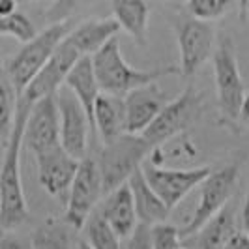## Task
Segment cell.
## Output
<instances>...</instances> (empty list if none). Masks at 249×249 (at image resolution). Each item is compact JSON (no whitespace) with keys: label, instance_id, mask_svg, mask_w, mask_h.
<instances>
[{"label":"cell","instance_id":"cell-1","mask_svg":"<svg viewBox=\"0 0 249 249\" xmlns=\"http://www.w3.org/2000/svg\"><path fill=\"white\" fill-rule=\"evenodd\" d=\"M36 101L19 96L12 137L2 148L0 169V227L2 231H13L28 219L23 182H21V148L25 146V129L30 111Z\"/></svg>","mask_w":249,"mask_h":249},{"label":"cell","instance_id":"cell-2","mask_svg":"<svg viewBox=\"0 0 249 249\" xmlns=\"http://www.w3.org/2000/svg\"><path fill=\"white\" fill-rule=\"evenodd\" d=\"M94 70L100 81L101 92L114 96H127L131 90L141 88L150 83H158L169 75H182L180 66H161L152 70H139L125 62L118 37L107 41L94 56Z\"/></svg>","mask_w":249,"mask_h":249},{"label":"cell","instance_id":"cell-3","mask_svg":"<svg viewBox=\"0 0 249 249\" xmlns=\"http://www.w3.org/2000/svg\"><path fill=\"white\" fill-rule=\"evenodd\" d=\"M70 32H71V23L70 21L49 25L45 30H41L32 41L23 43L19 53H15V56H12L8 60L6 75L12 81V85L15 87L19 96L34 81V77L43 70V66L49 62L56 47L62 43V39Z\"/></svg>","mask_w":249,"mask_h":249},{"label":"cell","instance_id":"cell-4","mask_svg":"<svg viewBox=\"0 0 249 249\" xmlns=\"http://www.w3.org/2000/svg\"><path fill=\"white\" fill-rule=\"evenodd\" d=\"M152 150L154 148L148 141L135 133H124L111 142H103L98 165L103 178L105 195L127 184L129 178L146 161Z\"/></svg>","mask_w":249,"mask_h":249},{"label":"cell","instance_id":"cell-5","mask_svg":"<svg viewBox=\"0 0 249 249\" xmlns=\"http://www.w3.org/2000/svg\"><path fill=\"white\" fill-rule=\"evenodd\" d=\"M101 197H105V189L98 160L85 158L81 160L77 176L70 187L62 219L75 231H83L88 217L96 212Z\"/></svg>","mask_w":249,"mask_h":249},{"label":"cell","instance_id":"cell-6","mask_svg":"<svg viewBox=\"0 0 249 249\" xmlns=\"http://www.w3.org/2000/svg\"><path fill=\"white\" fill-rule=\"evenodd\" d=\"M238 182V165H225L217 171H212L202 184H200L199 204L195 206L193 215L189 217L184 229H180L182 240L195 236L204 225L212 219L215 213H219L234 193V187Z\"/></svg>","mask_w":249,"mask_h":249},{"label":"cell","instance_id":"cell-7","mask_svg":"<svg viewBox=\"0 0 249 249\" xmlns=\"http://www.w3.org/2000/svg\"><path fill=\"white\" fill-rule=\"evenodd\" d=\"M202 111V96L195 90L193 85L186 87V90L176 98L169 101L158 118L148 125L142 137L152 144V148L161 146L163 142L184 133L191 124L200 116Z\"/></svg>","mask_w":249,"mask_h":249},{"label":"cell","instance_id":"cell-8","mask_svg":"<svg viewBox=\"0 0 249 249\" xmlns=\"http://www.w3.org/2000/svg\"><path fill=\"white\" fill-rule=\"evenodd\" d=\"M213 58V77H215V92L217 105L225 118L238 120L242 105H244V81L240 75V66L231 37H223L217 45Z\"/></svg>","mask_w":249,"mask_h":249},{"label":"cell","instance_id":"cell-9","mask_svg":"<svg viewBox=\"0 0 249 249\" xmlns=\"http://www.w3.org/2000/svg\"><path fill=\"white\" fill-rule=\"evenodd\" d=\"M142 173L163 202L173 210L180 204V200L186 199V195H189L212 175V169L206 165L195 169H165L146 160L142 163Z\"/></svg>","mask_w":249,"mask_h":249},{"label":"cell","instance_id":"cell-10","mask_svg":"<svg viewBox=\"0 0 249 249\" xmlns=\"http://www.w3.org/2000/svg\"><path fill=\"white\" fill-rule=\"evenodd\" d=\"M176 43L180 53L182 75L191 77L212 54L215 30L212 23L200 21L197 17H184L175 23Z\"/></svg>","mask_w":249,"mask_h":249},{"label":"cell","instance_id":"cell-11","mask_svg":"<svg viewBox=\"0 0 249 249\" xmlns=\"http://www.w3.org/2000/svg\"><path fill=\"white\" fill-rule=\"evenodd\" d=\"M60 111V144L79 161L88 158V135H92V124L81 101L64 85L56 92Z\"/></svg>","mask_w":249,"mask_h":249},{"label":"cell","instance_id":"cell-12","mask_svg":"<svg viewBox=\"0 0 249 249\" xmlns=\"http://www.w3.org/2000/svg\"><path fill=\"white\" fill-rule=\"evenodd\" d=\"M25 146L34 156L60 146V111L56 94L37 100L25 129Z\"/></svg>","mask_w":249,"mask_h":249},{"label":"cell","instance_id":"cell-13","mask_svg":"<svg viewBox=\"0 0 249 249\" xmlns=\"http://www.w3.org/2000/svg\"><path fill=\"white\" fill-rule=\"evenodd\" d=\"M36 163L39 186L49 195L62 199L66 193H70V187L77 176L81 161L68 150H64L62 144L37 154Z\"/></svg>","mask_w":249,"mask_h":249},{"label":"cell","instance_id":"cell-14","mask_svg":"<svg viewBox=\"0 0 249 249\" xmlns=\"http://www.w3.org/2000/svg\"><path fill=\"white\" fill-rule=\"evenodd\" d=\"M83 56L79 54V51L64 37L62 43L56 47L54 54L51 56V60L43 66V70L34 77V81L28 85V88L21 96H26L32 101H37L45 96L56 94L66 85V79H68L70 71L73 70V66Z\"/></svg>","mask_w":249,"mask_h":249},{"label":"cell","instance_id":"cell-15","mask_svg":"<svg viewBox=\"0 0 249 249\" xmlns=\"http://www.w3.org/2000/svg\"><path fill=\"white\" fill-rule=\"evenodd\" d=\"M125 100V116H127V133L142 135L148 125L158 118L163 107L169 103L167 94L158 83H150L131 90Z\"/></svg>","mask_w":249,"mask_h":249},{"label":"cell","instance_id":"cell-16","mask_svg":"<svg viewBox=\"0 0 249 249\" xmlns=\"http://www.w3.org/2000/svg\"><path fill=\"white\" fill-rule=\"evenodd\" d=\"M100 213L109 221L116 234L120 238H127L133 234V231L139 225L137 208L129 184L116 187L114 191L107 193L100 202Z\"/></svg>","mask_w":249,"mask_h":249},{"label":"cell","instance_id":"cell-17","mask_svg":"<svg viewBox=\"0 0 249 249\" xmlns=\"http://www.w3.org/2000/svg\"><path fill=\"white\" fill-rule=\"evenodd\" d=\"M122 26L118 21L112 19H88L79 26L71 28V32L66 36V39L79 51L81 56H94L98 51L116 37L118 30Z\"/></svg>","mask_w":249,"mask_h":249},{"label":"cell","instance_id":"cell-18","mask_svg":"<svg viewBox=\"0 0 249 249\" xmlns=\"http://www.w3.org/2000/svg\"><path fill=\"white\" fill-rule=\"evenodd\" d=\"M66 87L70 88L81 101L88 114V120L92 124V131L96 133V122H94V111H96V101L101 94L100 81L94 70V60L92 56H83L79 62L73 66L66 79Z\"/></svg>","mask_w":249,"mask_h":249},{"label":"cell","instance_id":"cell-19","mask_svg":"<svg viewBox=\"0 0 249 249\" xmlns=\"http://www.w3.org/2000/svg\"><path fill=\"white\" fill-rule=\"evenodd\" d=\"M96 133L103 142H111L120 135L127 133V116H125V100L122 96L101 92L96 101L94 111Z\"/></svg>","mask_w":249,"mask_h":249},{"label":"cell","instance_id":"cell-20","mask_svg":"<svg viewBox=\"0 0 249 249\" xmlns=\"http://www.w3.org/2000/svg\"><path fill=\"white\" fill-rule=\"evenodd\" d=\"M127 184H129L131 193H133L139 223H146L152 227L156 223L167 221L171 208L163 202L161 197L156 193V189L148 184V180L144 178V173H142V167L129 178Z\"/></svg>","mask_w":249,"mask_h":249},{"label":"cell","instance_id":"cell-21","mask_svg":"<svg viewBox=\"0 0 249 249\" xmlns=\"http://www.w3.org/2000/svg\"><path fill=\"white\" fill-rule=\"evenodd\" d=\"M112 15L135 43L146 45L150 17L146 0H112Z\"/></svg>","mask_w":249,"mask_h":249},{"label":"cell","instance_id":"cell-22","mask_svg":"<svg viewBox=\"0 0 249 249\" xmlns=\"http://www.w3.org/2000/svg\"><path fill=\"white\" fill-rule=\"evenodd\" d=\"M236 231V210L232 204H227L221 212L215 213L212 219L191 238H193L197 249H223L227 240Z\"/></svg>","mask_w":249,"mask_h":249},{"label":"cell","instance_id":"cell-23","mask_svg":"<svg viewBox=\"0 0 249 249\" xmlns=\"http://www.w3.org/2000/svg\"><path fill=\"white\" fill-rule=\"evenodd\" d=\"M83 232H85V240L92 249H124L120 246L122 238L116 234V231L101 215L100 210H96L88 217Z\"/></svg>","mask_w":249,"mask_h":249},{"label":"cell","instance_id":"cell-24","mask_svg":"<svg viewBox=\"0 0 249 249\" xmlns=\"http://www.w3.org/2000/svg\"><path fill=\"white\" fill-rule=\"evenodd\" d=\"M68 227L70 225L64 219L62 223L49 219L47 223L39 225L32 236V249H71V236Z\"/></svg>","mask_w":249,"mask_h":249},{"label":"cell","instance_id":"cell-25","mask_svg":"<svg viewBox=\"0 0 249 249\" xmlns=\"http://www.w3.org/2000/svg\"><path fill=\"white\" fill-rule=\"evenodd\" d=\"M19 105V94L12 81L8 79V75H2V83H0V133H2V148L8 144V141L12 137L13 122H15V112Z\"/></svg>","mask_w":249,"mask_h":249},{"label":"cell","instance_id":"cell-26","mask_svg":"<svg viewBox=\"0 0 249 249\" xmlns=\"http://www.w3.org/2000/svg\"><path fill=\"white\" fill-rule=\"evenodd\" d=\"M0 34L15 37L21 43H28L37 36L34 23L21 12H15L8 17H0Z\"/></svg>","mask_w":249,"mask_h":249},{"label":"cell","instance_id":"cell-27","mask_svg":"<svg viewBox=\"0 0 249 249\" xmlns=\"http://www.w3.org/2000/svg\"><path fill=\"white\" fill-rule=\"evenodd\" d=\"M231 4L232 0H187L186 6L191 17L212 23L231 10Z\"/></svg>","mask_w":249,"mask_h":249},{"label":"cell","instance_id":"cell-28","mask_svg":"<svg viewBox=\"0 0 249 249\" xmlns=\"http://www.w3.org/2000/svg\"><path fill=\"white\" fill-rule=\"evenodd\" d=\"M152 244L154 249H180L182 232L173 223L167 221L156 223L152 225Z\"/></svg>","mask_w":249,"mask_h":249},{"label":"cell","instance_id":"cell-29","mask_svg":"<svg viewBox=\"0 0 249 249\" xmlns=\"http://www.w3.org/2000/svg\"><path fill=\"white\" fill-rule=\"evenodd\" d=\"M88 2H92V0H53L47 12L43 13V17L51 25L70 21V17L79 12L81 8H85Z\"/></svg>","mask_w":249,"mask_h":249},{"label":"cell","instance_id":"cell-30","mask_svg":"<svg viewBox=\"0 0 249 249\" xmlns=\"http://www.w3.org/2000/svg\"><path fill=\"white\" fill-rule=\"evenodd\" d=\"M124 249H154L152 244V227L146 223H139L133 234L127 238Z\"/></svg>","mask_w":249,"mask_h":249},{"label":"cell","instance_id":"cell-31","mask_svg":"<svg viewBox=\"0 0 249 249\" xmlns=\"http://www.w3.org/2000/svg\"><path fill=\"white\" fill-rule=\"evenodd\" d=\"M223 249H249V234L246 231H236L227 240Z\"/></svg>","mask_w":249,"mask_h":249},{"label":"cell","instance_id":"cell-32","mask_svg":"<svg viewBox=\"0 0 249 249\" xmlns=\"http://www.w3.org/2000/svg\"><path fill=\"white\" fill-rule=\"evenodd\" d=\"M0 249H26L25 242L21 238L13 236L10 231H2L0 238Z\"/></svg>","mask_w":249,"mask_h":249},{"label":"cell","instance_id":"cell-33","mask_svg":"<svg viewBox=\"0 0 249 249\" xmlns=\"http://www.w3.org/2000/svg\"><path fill=\"white\" fill-rule=\"evenodd\" d=\"M17 12V0H0V17H8Z\"/></svg>","mask_w":249,"mask_h":249},{"label":"cell","instance_id":"cell-34","mask_svg":"<svg viewBox=\"0 0 249 249\" xmlns=\"http://www.w3.org/2000/svg\"><path fill=\"white\" fill-rule=\"evenodd\" d=\"M242 225H244V231L249 234V193L246 195L244 208H242Z\"/></svg>","mask_w":249,"mask_h":249},{"label":"cell","instance_id":"cell-35","mask_svg":"<svg viewBox=\"0 0 249 249\" xmlns=\"http://www.w3.org/2000/svg\"><path fill=\"white\" fill-rule=\"evenodd\" d=\"M238 6H240V19L246 21L249 13V0H238Z\"/></svg>","mask_w":249,"mask_h":249},{"label":"cell","instance_id":"cell-36","mask_svg":"<svg viewBox=\"0 0 249 249\" xmlns=\"http://www.w3.org/2000/svg\"><path fill=\"white\" fill-rule=\"evenodd\" d=\"M240 118L244 122H249V94L244 98V105H242V112H240Z\"/></svg>","mask_w":249,"mask_h":249},{"label":"cell","instance_id":"cell-37","mask_svg":"<svg viewBox=\"0 0 249 249\" xmlns=\"http://www.w3.org/2000/svg\"><path fill=\"white\" fill-rule=\"evenodd\" d=\"M77 249H92V248H90V244H88L87 240H81V242H79V248Z\"/></svg>","mask_w":249,"mask_h":249},{"label":"cell","instance_id":"cell-38","mask_svg":"<svg viewBox=\"0 0 249 249\" xmlns=\"http://www.w3.org/2000/svg\"><path fill=\"white\" fill-rule=\"evenodd\" d=\"M180 249H182V248H180Z\"/></svg>","mask_w":249,"mask_h":249}]
</instances>
